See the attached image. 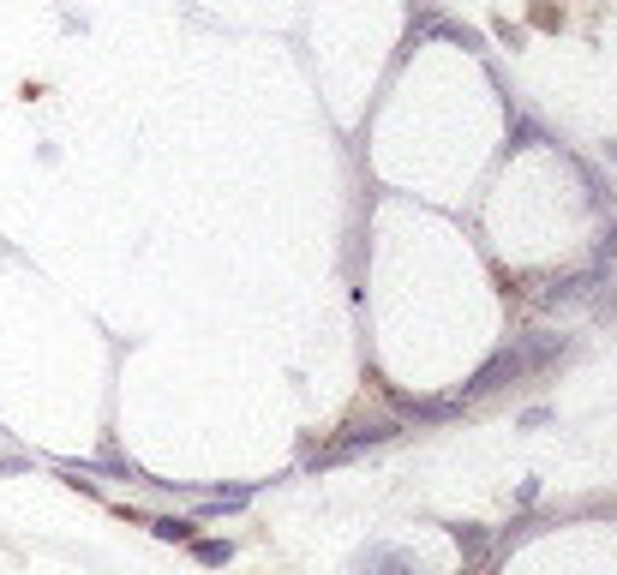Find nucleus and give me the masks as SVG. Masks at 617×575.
I'll return each mask as SVG.
<instances>
[{
    "label": "nucleus",
    "mask_w": 617,
    "mask_h": 575,
    "mask_svg": "<svg viewBox=\"0 0 617 575\" xmlns=\"http://www.w3.org/2000/svg\"><path fill=\"white\" fill-rule=\"evenodd\" d=\"M450 540H456L468 558H480V552H486V528H480V522H456V528H450Z\"/></svg>",
    "instance_id": "obj_4"
},
{
    "label": "nucleus",
    "mask_w": 617,
    "mask_h": 575,
    "mask_svg": "<svg viewBox=\"0 0 617 575\" xmlns=\"http://www.w3.org/2000/svg\"><path fill=\"white\" fill-rule=\"evenodd\" d=\"M360 575H426V570H420V558H408V552H396V546H372V552L360 558Z\"/></svg>",
    "instance_id": "obj_2"
},
{
    "label": "nucleus",
    "mask_w": 617,
    "mask_h": 575,
    "mask_svg": "<svg viewBox=\"0 0 617 575\" xmlns=\"http://www.w3.org/2000/svg\"><path fill=\"white\" fill-rule=\"evenodd\" d=\"M150 534H156V540H192V534H198V522H192V516H162Z\"/></svg>",
    "instance_id": "obj_5"
},
{
    "label": "nucleus",
    "mask_w": 617,
    "mask_h": 575,
    "mask_svg": "<svg viewBox=\"0 0 617 575\" xmlns=\"http://www.w3.org/2000/svg\"><path fill=\"white\" fill-rule=\"evenodd\" d=\"M492 36H498V42H510V48H522V42H528V30H522V24H510V18H498V24H492Z\"/></svg>",
    "instance_id": "obj_8"
},
{
    "label": "nucleus",
    "mask_w": 617,
    "mask_h": 575,
    "mask_svg": "<svg viewBox=\"0 0 617 575\" xmlns=\"http://www.w3.org/2000/svg\"><path fill=\"white\" fill-rule=\"evenodd\" d=\"M192 558H198V564H228L234 546H228V540H192Z\"/></svg>",
    "instance_id": "obj_6"
},
{
    "label": "nucleus",
    "mask_w": 617,
    "mask_h": 575,
    "mask_svg": "<svg viewBox=\"0 0 617 575\" xmlns=\"http://www.w3.org/2000/svg\"><path fill=\"white\" fill-rule=\"evenodd\" d=\"M516 378H528V360H522V348H504L492 366H480V372H474V384H468L462 396L474 402V396H492V390H504V384H516Z\"/></svg>",
    "instance_id": "obj_1"
},
{
    "label": "nucleus",
    "mask_w": 617,
    "mask_h": 575,
    "mask_svg": "<svg viewBox=\"0 0 617 575\" xmlns=\"http://www.w3.org/2000/svg\"><path fill=\"white\" fill-rule=\"evenodd\" d=\"M612 258H617V216H612V228H606V240L594 246V270H606Z\"/></svg>",
    "instance_id": "obj_7"
},
{
    "label": "nucleus",
    "mask_w": 617,
    "mask_h": 575,
    "mask_svg": "<svg viewBox=\"0 0 617 575\" xmlns=\"http://www.w3.org/2000/svg\"><path fill=\"white\" fill-rule=\"evenodd\" d=\"M558 18H564V12H558V6H546V0L534 6V24H546V30H558Z\"/></svg>",
    "instance_id": "obj_9"
},
{
    "label": "nucleus",
    "mask_w": 617,
    "mask_h": 575,
    "mask_svg": "<svg viewBox=\"0 0 617 575\" xmlns=\"http://www.w3.org/2000/svg\"><path fill=\"white\" fill-rule=\"evenodd\" d=\"M600 288V270H582V276H564L552 294H546V306H570V300H588Z\"/></svg>",
    "instance_id": "obj_3"
}]
</instances>
